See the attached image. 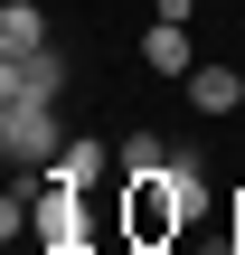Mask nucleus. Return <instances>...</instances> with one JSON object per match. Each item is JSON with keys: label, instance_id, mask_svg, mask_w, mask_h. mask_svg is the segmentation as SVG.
<instances>
[{"label": "nucleus", "instance_id": "20e7f679", "mask_svg": "<svg viewBox=\"0 0 245 255\" xmlns=\"http://www.w3.org/2000/svg\"><path fill=\"white\" fill-rule=\"evenodd\" d=\"M0 95H38V104H57V95H66V57H57V47L9 57V66H0Z\"/></svg>", "mask_w": 245, "mask_h": 255}, {"label": "nucleus", "instance_id": "423d86ee", "mask_svg": "<svg viewBox=\"0 0 245 255\" xmlns=\"http://www.w3.org/2000/svg\"><path fill=\"white\" fill-rule=\"evenodd\" d=\"M179 85H189V104H198V114H236V104H245V76H236V66H217V57H198Z\"/></svg>", "mask_w": 245, "mask_h": 255}, {"label": "nucleus", "instance_id": "7ed1b4c3", "mask_svg": "<svg viewBox=\"0 0 245 255\" xmlns=\"http://www.w3.org/2000/svg\"><path fill=\"white\" fill-rule=\"evenodd\" d=\"M189 218H179V199H170V180H132V246H170Z\"/></svg>", "mask_w": 245, "mask_h": 255}, {"label": "nucleus", "instance_id": "f03ea898", "mask_svg": "<svg viewBox=\"0 0 245 255\" xmlns=\"http://www.w3.org/2000/svg\"><path fill=\"white\" fill-rule=\"evenodd\" d=\"M38 218H28V237L47 255H85V189H66V180H47L38 199H28Z\"/></svg>", "mask_w": 245, "mask_h": 255}, {"label": "nucleus", "instance_id": "39448f33", "mask_svg": "<svg viewBox=\"0 0 245 255\" xmlns=\"http://www.w3.org/2000/svg\"><path fill=\"white\" fill-rule=\"evenodd\" d=\"M142 66H151V76H189V66H198L189 19H151V28H142Z\"/></svg>", "mask_w": 245, "mask_h": 255}, {"label": "nucleus", "instance_id": "6e6552de", "mask_svg": "<svg viewBox=\"0 0 245 255\" xmlns=\"http://www.w3.org/2000/svg\"><path fill=\"white\" fill-rule=\"evenodd\" d=\"M113 170H123V180H161V170H170V142H161V132H123V142H113Z\"/></svg>", "mask_w": 245, "mask_h": 255}, {"label": "nucleus", "instance_id": "f257e3e1", "mask_svg": "<svg viewBox=\"0 0 245 255\" xmlns=\"http://www.w3.org/2000/svg\"><path fill=\"white\" fill-rule=\"evenodd\" d=\"M0 151H9V170H57V151H66L57 104H38V95H0Z\"/></svg>", "mask_w": 245, "mask_h": 255}, {"label": "nucleus", "instance_id": "1a4fd4ad", "mask_svg": "<svg viewBox=\"0 0 245 255\" xmlns=\"http://www.w3.org/2000/svg\"><path fill=\"white\" fill-rule=\"evenodd\" d=\"M104 170H113V142H66V151H57V170H47V180H66V189H94V180H104Z\"/></svg>", "mask_w": 245, "mask_h": 255}, {"label": "nucleus", "instance_id": "0eeeda50", "mask_svg": "<svg viewBox=\"0 0 245 255\" xmlns=\"http://www.w3.org/2000/svg\"><path fill=\"white\" fill-rule=\"evenodd\" d=\"M38 47H57V38H47V9H38V0H9V9H0V66H9V57H38Z\"/></svg>", "mask_w": 245, "mask_h": 255}]
</instances>
